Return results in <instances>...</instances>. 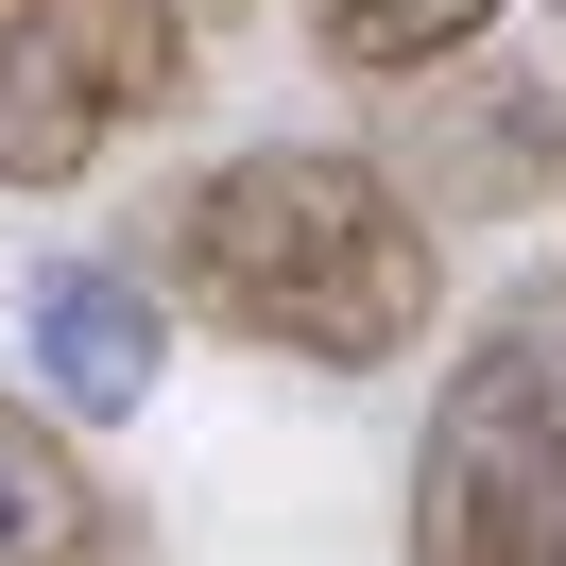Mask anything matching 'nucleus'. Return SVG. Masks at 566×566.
Instances as JSON below:
<instances>
[{
	"instance_id": "nucleus-1",
	"label": "nucleus",
	"mask_w": 566,
	"mask_h": 566,
	"mask_svg": "<svg viewBox=\"0 0 566 566\" xmlns=\"http://www.w3.org/2000/svg\"><path fill=\"white\" fill-rule=\"evenodd\" d=\"M138 275L189 292L207 326H241V344L310 360V378H378V360H412L429 326H447V241H429V223L395 207V172L344 155V138L223 155Z\"/></svg>"
},
{
	"instance_id": "nucleus-2",
	"label": "nucleus",
	"mask_w": 566,
	"mask_h": 566,
	"mask_svg": "<svg viewBox=\"0 0 566 566\" xmlns=\"http://www.w3.org/2000/svg\"><path fill=\"white\" fill-rule=\"evenodd\" d=\"M412 566H566V275H515L412 447Z\"/></svg>"
},
{
	"instance_id": "nucleus-3",
	"label": "nucleus",
	"mask_w": 566,
	"mask_h": 566,
	"mask_svg": "<svg viewBox=\"0 0 566 566\" xmlns=\"http://www.w3.org/2000/svg\"><path fill=\"white\" fill-rule=\"evenodd\" d=\"M223 0H0V189H86L189 104Z\"/></svg>"
},
{
	"instance_id": "nucleus-4",
	"label": "nucleus",
	"mask_w": 566,
	"mask_h": 566,
	"mask_svg": "<svg viewBox=\"0 0 566 566\" xmlns=\"http://www.w3.org/2000/svg\"><path fill=\"white\" fill-rule=\"evenodd\" d=\"M378 172H395V207L447 241V223H497L532 172H566V120H549V86H515V70H429V86H395Z\"/></svg>"
},
{
	"instance_id": "nucleus-5",
	"label": "nucleus",
	"mask_w": 566,
	"mask_h": 566,
	"mask_svg": "<svg viewBox=\"0 0 566 566\" xmlns=\"http://www.w3.org/2000/svg\"><path fill=\"white\" fill-rule=\"evenodd\" d=\"M35 378H52L70 429L155 412V378H172V292H155L138 258H35Z\"/></svg>"
},
{
	"instance_id": "nucleus-6",
	"label": "nucleus",
	"mask_w": 566,
	"mask_h": 566,
	"mask_svg": "<svg viewBox=\"0 0 566 566\" xmlns=\"http://www.w3.org/2000/svg\"><path fill=\"white\" fill-rule=\"evenodd\" d=\"M104 549V481L70 463V429L0 395V566H86Z\"/></svg>"
},
{
	"instance_id": "nucleus-7",
	"label": "nucleus",
	"mask_w": 566,
	"mask_h": 566,
	"mask_svg": "<svg viewBox=\"0 0 566 566\" xmlns=\"http://www.w3.org/2000/svg\"><path fill=\"white\" fill-rule=\"evenodd\" d=\"M481 35H497V0H310V52L360 70V86H429V70H463Z\"/></svg>"
},
{
	"instance_id": "nucleus-8",
	"label": "nucleus",
	"mask_w": 566,
	"mask_h": 566,
	"mask_svg": "<svg viewBox=\"0 0 566 566\" xmlns=\"http://www.w3.org/2000/svg\"><path fill=\"white\" fill-rule=\"evenodd\" d=\"M549 18H566V0H549Z\"/></svg>"
}]
</instances>
